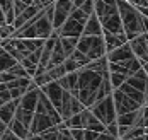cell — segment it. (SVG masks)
<instances>
[{"label":"cell","instance_id":"1","mask_svg":"<svg viewBox=\"0 0 148 140\" xmlns=\"http://www.w3.org/2000/svg\"><path fill=\"white\" fill-rule=\"evenodd\" d=\"M118 10L128 41L145 32L143 31V16L140 14V10L133 3H130L128 0H118Z\"/></svg>","mask_w":148,"mask_h":140},{"label":"cell","instance_id":"2","mask_svg":"<svg viewBox=\"0 0 148 140\" xmlns=\"http://www.w3.org/2000/svg\"><path fill=\"white\" fill-rule=\"evenodd\" d=\"M102 79V75H99L97 72H92L85 67L78 70V96L77 97L85 108H90L95 103V94Z\"/></svg>","mask_w":148,"mask_h":140},{"label":"cell","instance_id":"3","mask_svg":"<svg viewBox=\"0 0 148 140\" xmlns=\"http://www.w3.org/2000/svg\"><path fill=\"white\" fill-rule=\"evenodd\" d=\"M87 19H89V16L82 9L73 7L72 14L68 16V19L58 29V34L60 36H68V38H80L82 32H84V26H85Z\"/></svg>","mask_w":148,"mask_h":140},{"label":"cell","instance_id":"4","mask_svg":"<svg viewBox=\"0 0 148 140\" xmlns=\"http://www.w3.org/2000/svg\"><path fill=\"white\" fill-rule=\"evenodd\" d=\"M77 50L82 51L90 62L106 57V45H104L102 36H80Z\"/></svg>","mask_w":148,"mask_h":140},{"label":"cell","instance_id":"5","mask_svg":"<svg viewBox=\"0 0 148 140\" xmlns=\"http://www.w3.org/2000/svg\"><path fill=\"white\" fill-rule=\"evenodd\" d=\"M89 109L92 111V114L99 121H102L104 125L114 123L116 118H118V113H116V108H114V101H112V94L107 96V97H104L102 101H97Z\"/></svg>","mask_w":148,"mask_h":140},{"label":"cell","instance_id":"6","mask_svg":"<svg viewBox=\"0 0 148 140\" xmlns=\"http://www.w3.org/2000/svg\"><path fill=\"white\" fill-rule=\"evenodd\" d=\"M112 101H114V108H116L118 114L131 113V111H136L138 108H141V104H138L131 97H128L126 94L123 92V91H119V89L112 91Z\"/></svg>","mask_w":148,"mask_h":140},{"label":"cell","instance_id":"7","mask_svg":"<svg viewBox=\"0 0 148 140\" xmlns=\"http://www.w3.org/2000/svg\"><path fill=\"white\" fill-rule=\"evenodd\" d=\"M73 10V2L70 0H56L55 2V16H53V29L58 31L63 26V22Z\"/></svg>","mask_w":148,"mask_h":140},{"label":"cell","instance_id":"8","mask_svg":"<svg viewBox=\"0 0 148 140\" xmlns=\"http://www.w3.org/2000/svg\"><path fill=\"white\" fill-rule=\"evenodd\" d=\"M43 92L46 94V97L51 101V104L56 108V111H60L61 108V101H63V92H65V89L60 86L56 80H53V82H48L45 84L43 87H39Z\"/></svg>","mask_w":148,"mask_h":140},{"label":"cell","instance_id":"9","mask_svg":"<svg viewBox=\"0 0 148 140\" xmlns=\"http://www.w3.org/2000/svg\"><path fill=\"white\" fill-rule=\"evenodd\" d=\"M34 113H41V114H48V116H51L56 125L63 121L61 116H60V113L56 111V108L51 104V101L46 97V94L43 92V91L39 92V99H38V104H36V111H34Z\"/></svg>","mask_w":148,"mask_h":140},{"label":"cell","instance_id":"10","mask_svg":"<svg viewBox=\"0 0 148 140\" xmlns=\"http://www.w3.org/2000/svg\"><path fill=\"white\" fill-rule=\"evenodd\" d=\"M128 43H130V46L133 50L134 57L141 63H147L148 62V41H147L145 32L140 34V36H136V38H133V39H130Z\"/></svg>","mask_w":148,"mask_h":140},{"label":"cell","instance_id":"11","mask_svg":"<svg viewBox=\"0 0 148 140\" xmlns=\"http://www.w3.org/2000/svg\"><path fill=\"white\" fill-rule=\"evenodd\" d=\"M106 57H107V62L109 63H123V62H128V60L134 58V53L131 50V46H130V43H124V45L118 46L116 50L109 51Z\"/></svg>","mask_w":148,"mask_h":140},{"label":"cell","instance_id":"12","mask_svg":"<svg viewBox=\"0 0 148 140\" xmlns=\"http://www.w3.org/2000/svg\"><path fill=\"white\" fill-rule=\"evenodd\" d=\"M55 123V120L48 114H41V113H34V118H32V123L29 126L31 133H43L45 130L51 128Z\"/></svg>","mask_w":148,"mask_h":140},{"label":"cell","instance_id":"13","mask_svg":"<svg viewBox=\"0 0 148 140\" xmlns=\"http://www.w3.org/2000/svg\"><path fill=\"white\" fill-rule=\"evenodd\" d=\"M82 125H84V130H94V132H99L102 133L106 132V125L102 121H99L89 108H85L82 111Z\"/></svg>","mask_w":148,"mask_h":140},{"label":"cell","instance_id":"14","mask_svg":"<svg viewBox=\"0 0 148 140\" xmlns=\"http://www.w3.org/2000/svg\"><path fill=\"white\" fill-rule=\"evenodd\" d=\"M56 82H58L65 91H68L72 96H75V97L78 96V70L63 75V77L60 79V80H56Z\"/></svg>","mask_w":148,"mask_h":140},{"label":"cell","instance_id":"15","mask_svg":"<svg viewBox=\"0 0 148 140\" xmlns=\"http://www.w3.org/2000/svg\"><path fill=\"white\" fill-rule=\"evenodd\" d=\"M102 38H104V45H106V55L112 50H116L118 46L128 43V38L126 34H112V32L102 31Z\"/></svg>","mask_w":148,"mask_h":140},{"label":"cell","instance_id":"16","mask_svg":"<svg viewBox=\"0 0 148 140\" xmlns=\"http://www.w3.org/2000/svg\"><path fill=\"white\" fill-rule=\"evenodd\" d=\"M39 92H41L39 87H34V89L27 91V92L21 97L19 108L27 109V111H32V113H34V111H36V104H38V99H39Z\"/></svg>","mask_w":148,"mask_h":140},{"label":"cell","instance_id":"17","mask_svg":"<svg viewBox=\"0 0 148 140\" xmlns=\"http://www.w3.org/2000/svg\"><path fill=\"white\" fill-rule=\"evenodd\" d=\"M19 101H21V99H12V101L3 103V104L0 106V120L7 125V126H9V123L15 118V109L19 106Z\"/></svg>","mask_w":148,"mask_h":140},{"label":"cell","instance_id":"18","mask_svg":"<svg viewBox=\"0 0 148 140\" xmlns=\"http://www.w3.org/2000/svg\"><path fill=\"white\" fill-rule=\"evenodd\" d=\"M39 10H43V9H41V7H38V5H27V7L24 9V12H22V14H19V16L14 19L12 26H14L15 29H19L21 26H24L26 22H29L31 19L36 16Z\"/></svg>","mask_w":148,"mask_h":140},{"label":"cell","instance_id":"19","mask_svg":"<svg viewBox=\"0 0 148 140\" xmlns=\"http://www.w3.org/2000/svg\"><path fill=\"white\" fill-rule=\"evenodd\" d=\"M82 36H102V26H101V21L95 14L89 16L85 26H84Z\"/></svg>","mask_w":148,"mask_h":140},{"label":"cell","instance_id":"20","mask_svg":"<svg viewBox=\"0 0 148 140\" xmlns=\"http://www.w3.org/2000/svg\"><path fill=\"white\" fill-rule=\"evenodd\" d=\"M85 68H89L92 72H97V74L102 75V77H109V62H107V57L92 60V62H89L85 65Z\"/></svg>","mask_w":148,"mask_h":140},{"label":"cell","instance_id":"21","mask_svg":"<svg viewBox=\"0 0 148 140\" xmlns=\"http://www.w3.org/2000/svg\"><path fill=\"white\" fill-rule=\"evenodd\" d=\"M118 89H119V91H123V92L126 94L128 97H131L133 101H136V103H138V104H141V106H143V104H145V101H147L145 94L141 92V91H138V89H134L133 86H130L128 82L121 84V86H119Z\"/></svg>","mask_w":148,"mask_h":140},{"label":"cell","instance_id":"22","mask_svg":"<svg viewBox=\"0 0 148 140\" xmlns=\"http://www.w3.org/2000/svg\"><path fill=\"white\" fill-rule=\"evenodd\" d=\"M65 60H66V55H65V51H63V48H61V43H60V38H58L56 45L53 48V53H51V58H49V62H48L46 70H48V68H53V67H56V65H61Z\"/></svg>","mask_w":148,"mask_h":140},{"label":"cell","instance_id":"23","mask_svg":"<svg viewBox=\"0 0 148 140\" xmlns=\"http://www.w3.org/2000/svg\"><path fill=\"white\" fill-rule=\"evenodd\" d=\"M15 63H17V60H15L12 55H9L3 48H2V45H0V72H7L9 68H12Z\"/></svg>","mask_w":148,"mask_h":140},{"label":"cell","instance_id":"24","mask_svg":"<svg viewBox=\"0 0 148 140\" xmlns=\"http://www.w3.org/2000/svg\"><path fill=\"white\" fill-rule=\"evenodd\" d=\"M9 130H10V132H14V133H15V135H17L21 140H26V139L31 135L29 128H26L24 125L21 123V121H17L15 118L10 121V123H9Z\"/></svg>","mask_w":148,"mask_h":140},{"label":"cell","instance_id":"25","mask_svg":"<svg viewBox=\"0 0 148 140\" xmlns=\"http://www.w3.org/2000/svg\"><path fill=\"white\" fill-rule=\"evenodd\" d=\"M60 43H61V48L66 55V58L77 50V43H78V38H68V36H60Z\"/></svg>","mask_w":148,"mask_h":140},{"label":"cell","instance_id":"26","mask_svg":"<svg viewBox=\"0 0 148 140\" xmlns=\"http://www.w3.org/2000/svg\"><path fill=\"white\" fill-rule=\"evenodd\" d=\"M32 118H34V113L32 111H27V109H22V108L17 106V109H15V120L17 121H21L26 128H29L31 123H32Z\"/></svg>","mask_w":148,"mask_h":140},{"label":"cell","instance_id":"27","mask_svg":"<svg viewBox=\"0 0 148 140\" xmlns=\"http://www.w3.org/2000/svg\"><path fill=\"white\" fill-rule=\"evenodd\" d=\"M126 75H123V74H116V72H109V80H111V86H112V89H118L121 84H124L126 82Z\"/></svg>","mask_w":148,"mask_h":140},{"label":"cell","instance_id":"28","mask_svg":"<svg viewBox=\"0 0 148 140\" xmlns=\"http://www.w3.org/2000/svg\"><path fill=\"white\" fill-rule=\"evenodd\" d=\"M70 58H72V60H75V62L78 63V67H80V68H84V67H85V65L90 62L89 58H87V57H85L82 51H78V50H75L73 53L70 55Z\"/></svg>","mask_w":148,"mask_h":140},{"label":"cell","instance_id":"29","mask_svg":"<svg viewBox=\"0 0 148 140\" xmlns=\"http://www.w3.org/2000/svg\"><path fill=\"white\" fill-rule=\"evenodd\" d=\"M63 67H65V70H66V74H70V72H77V70H80V67H78V63L72 60L70 57L63 62Z\"/></svg>","mask_w":148,"mask_h":140},{"label":"cell","instance_id":"30","mask_svg":"<svg viewBox=\"0 0 148 140\" xmlns=\"http://www.w3.org/2000/svg\"><path fill=\"white\" fill-rule=\"evenodd\" d=\"M106 133H109V135H112L114 139L119 140V126H118V123L114 121V123L106 125Z\"/></svg>","mask_w":148,"mask_h":140},{"label":"cell","instance_id":"31","mask_svg":"<svg viewBox=\"0 0 148 140\" xmlns=\"http://www.w3.org/2000/svg\"><path fill=\"white\" fill-rule=\"evenodd\" d=\"M78 9H82L87 16H92L94 14V10H95V5H94V0H87L82 7H78Z\"/></svg>","mask_w":148,"mask_h":140},{"label":"cell","instance_id":"32","mask_svg":"<svg viewBox=\"0 0 148 140\" xmlns=\"http://www.w3.org/2000/svg\"><path fill=\"white\" fill-rule=\"evenodd\" d=\"M26 7H27V5H26L24 2H21V0H14V14H15V17L19 16V14H22Z\"/></svg>","mask_w":148,"mask_h":140},{"label":"cell","instance_id":"33","mask_svg":"<svg viewBox=\"0 0 148 140\" xmlns=\"http://www.w3.org/2000/svg\"><path fill=\"white\" fill-rule=\"evenodd\" d=\"M73 140H84V128H70Z\"/></svg>","mask_w":148,"mask_h":140},{"label":"cell","instance_id":"34","mask_svg":"<svg viewBox=\"0 0 148 140\" xmlns=\"http://www.w3.org/2000/svg\"><path fill=\"white\" fill-rule=\"evenodd\" d=\"M0 140H21V139H19V137H17V135H15L14 132H10V130H9V128H7V130H5V132H3V135H2V137H0Z\"/></svg>","mask_w":148,"mask_h":140},{"label":"cell","instance_id":"35","mask_svg":"<svg viewBox=\"0 0 148 140\" xmlns=\"http://www.w3.org/2000/svg\"><path fill=\"white\" fill-rule=\"evenodd\" d=\"M99 135V132H94V130H84V140H95Z\"/></svg>","mask_w":148,"mask_h":140},{"label":"cell","instance_id":"36","mask_svg":"<svg viewBox=\"0 0 148 140\" xmlns=\"http://www.w3.org/2000/svg\"><path fill=\"white\" fill-rule=\"evenodd\" d=\"M95 140H118V139H114L112 135H109V133L102 132V133H99V135H97V139H95Z\"/></svg>","mask_w":148,"mask_h":140},{"label":"cell","instance_id":"37","mask_svg":"<svg viewBox=\"0 0 148 140\" xmlns=\"http://www.w3.org/2000/svg\"><path fill=\"white\" fill-rule=\"evenodd\" d=\"M7 24V21H5V14H3V10L0 9V26H5Z\"/></svg>","mask_w":148,"mask_h":140},{"label":"cell","instance_id":"38","mask_svg":"<svg viewBox=\"0 0 148 140\" xmlns=\"http://www.w3.org/2000/svg\"><path fill=\"white\" fill-rule=\"evenodd\" d=\"M7 128H9V126H7V125H5V123H3V121H2V120H0V137L3 135V132H5Z\"/></svg>","mask_w":148,"mask_h":140},{"label":"cell","instance_id":"39","mask_svg":"<svg viewBox=\"0 0 148 140\" xmlns=\"http://www.w3.org/2000/svg\"><path fill=\"white\" fill-rule=\"evenodd\" d=\"M85 2H87V0H73V7H77V9H78V7H82Z\"/></svg>","mask_w":148,"mask_h":140},{"label":"cell","instance_id":"40","mask_svg":"<svg viewBox=\"0 0 148 140\" xmlns=\"http://www.w3.org/2000/svg\"><path fill=\"white\" fill-rule=\"evenodd\" d=\"M145 108V128H148V108L147 106H143Z\"/></svg>","mask_w":148,"mask_h":140},{"label":"cell","instance_id":"41","mask_svg":"<svg viewBox=\"0 0 148 140\" xmlns=\"http://www.w3.org/2000/svg\"><path fill=\"white\" fill-rule=\"evenodd\" d=\"M41 3H43V7H46V5H49V3H55L56 0H39Z\"/></svg>","mask_w":148,"mask_h":140},{"label":"cell","instance_id":"42","mask_svg":"<svg viewBox=\"0 0 148 140\" xmlns=\"http://www.w3.org/2000/svg\"><path fill=\"white\" fill-rule=\"evenodd\" d=\"M21 2H24V3H26V5H32V3H34V2H36V0H21Z\"/></svg>","mask_w":148,"mask_h":140},{"label":"cell","instance_id":"43","mask_svg":"<svg viewBox=\"0 0 148 140\" xmlns=\"http://www.w3.org/2000/svg\"><path fill=\"white\" fill-rule=\"evenodd\" d=\"M131 140H145V135H140V137H134V139Z\"/></svg>","mask_w":148,"mask_h":140},{"label":"cell","instance_id":"44","mask_svg":"<svg viewBox=\"0 0 148 140\" xmlns=\"http://www.w3.org/2000/svg\"><path fill=\"white\" fill-rule=\"evenodd\" d=\"M143 106H147V108H148V99L145 101V104H143Z\"/></svg>","mask_w":148,"mask_h":140},{"label":"cell","instance_id":"45","mask_svg":"<svg viewBox=\"0 0 148 140\" xmlns=\"http://www.w3.org/2000/svg\"><path fill=\"white\" fill-rule=\"evenodd\" d=\"M2 104H3V101H2V97H0V106H2Z\"/></svg>","mask_w":148,"mask_h":140},{"label":"cell","instance_id":"46","mask_svg":"<svg viewBox=\"0 0 148 140\" xmlns=\"http://www.w3.org/2000/svg\"><path fill=\"white\" fill-rule=\"evenodd\" d=\"M145 36H147V41H148V31H147V32H145Z\"/></svg>","mask_w":148,"mask_h":140},{"label":"cell","instance_id":"47","mask_svg":"<svg viewBox=\"0 0 148 140\" xmlns=\"http://www.w3.org/2000/svg\"><path fill=\"white\" fill-rule=\"evenodd\" d=\"M70 2H73V0H70Z\"/></svg>","mask_w":148,"mask_h":140}]
</instances>
